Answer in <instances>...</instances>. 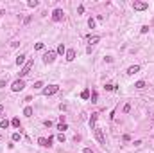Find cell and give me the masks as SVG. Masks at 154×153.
Listing matches in <instances>:
<instances>
[{
  "label": "cell",
  "mask_w": 154,
  "mask_h": 153,
  "mask_svg": "<svg viewBox=\"0 0 154 153\" xmlns=\"http://www.w3.org/2000/svg\"><path fill=\"white\" fill-rule=\"evenodd\" d=\"M9 124H11V122H9L7 119H4V121H0V128H4V130H7V128H9Z\"/></svg>",
  "instance_id": "15"
},
{
  "label": "cell",
  "mask_w": 154,
  "mask_h": 153,
  "mask_svg": "<svg viewBox=\"0 0 154 153\" xmlns=\"http://www.w3.org/2000/svg\"><path fill=\"white\" fill-rule=\"evenodd\" d=\"M106 90H109V92H115V90H116V85H113V83H108V85H106Z\"/></svg>",
  "instance_id": "16"
},
{
  "label": "cell",
  "mask_w": 154,
  "mask_h": 153,
  "mask_svg": "<svg viewBox=\"0 0 154 153\" xmlns=\"http://www.w3.org/2000/svg\"><path fill=\"white\" fill-rule=\"evenodd\" d=\"M56 56H57V52H56V50H48V52L43 56V61H45V63H54Z\"/></svg>",
  "instance_id": "5"
},
{
  "label": "cell",
  "mask_w": 154,
  "mask_h": 153,
  "mask_svg": "<svg viewBox=\"0 0 154 153\" xmlns=\"http://www.w3.org/2000/svg\"><path fill=\"white\" fill-rule=\"evenodd\" d=\"M11 124H13L14 128H20V119H18V117H14V119L11 121Z\"/></svg>",
  "instance_id": "19"
},
{
  "label": "cell",
  "mask_w": 154,
  "mask_h": 153,
  "mask_svg": "<svg viewBox=\"0 0 154 153\" xmlns=\"http://www.w3.org/2000/svg\"><path fill=\"white\" fill-rule=\"evenodd\" d=\"M34 88H43V81H36L34 83Z\"/></svg>",
  "instance_id": "27"
},
{
  "label": "cell",
  "mask_w": 154,
  "mask_h": 153,
  "mask_svg": "<svg viewBox=\"0 0 154 153\" xmlns=\"http://www.w3.org/2000/svg\"><path fill=\"white\" fill-rule=\"evenodd\" d=\"M0 139H2V135H0Z\"/></svg>",
  "instance_id": "35"
},
{
  "label": "cell",
  "mask_w": 154,
  "mask_h": 153,
  "mask_svg": "<svg viewBox=\"0 0 154 153\" xmlns=\"http://www.w3.org/2000/svg\"><path fill=\"white\" fill-rule=\"evenodd\" d=\"M138 72H140V67H138V65H133V67H129V69H127V74H129V76L138 74Z\"/></svg>",
  "instance_id": "10"
},
{
  "label": "cell",
  "mask_w": 154,
  "mask_h": 153,
  "mask_svg": "<svg viewBox=\"0 0 154 153\" xmlns=\"http://www.w3.org/2000/svg\"><path fill=\"white\" fill-rule=\"evenodd\" d=\"M57 130H59V132H61V133H63V132H65V130H68V126H66V124H65V122H59V126H57Z\"/></svg>",
  "instance_id": "20"
},
{
  "label": "cell",
  "mask_w": 154,
  "mask_h": 153,
  "mask_svg": "<svg viewBox=\"0 0 154 153\" xmlns=\"http://www.w3.org/2000/svg\"><path fill=\"white\" fill-rule=\"evenodd\" d=\"M43 47H45V45H43V43H41V41H39V43H36V45H34V49H36V50H41V49H43Z\"/></svg>",
  "instance_id": "26"
},
{
  "label": "cell",
  "mask_w": 154,
  "mask_h": 153,
  "mask_svg": "<svg viewBox=\"0 0 154 153\" xmlns=\"http://www.w3.org/2000/svg\"><path fill=\"white\" fill-rule=\"evenodd\" d=\"M81 97H82V99H88V97H90V90H82Z\"/></svg>",
  "instance_id": "21"
},
{
  "label": "cell",
  "mask_w": 154,
  "mask_h": 153,
  "mask_svg": "<svg viewBox=\"0 0 154 153\" xmlns=\"http://www.w3.org/2000/svg\"><path fill=\"white\" fill-rule=\"evenodd\" d=\"M147 7H149L147 2H140V0H134V2H133V9H134V11H145Z\"/></svg>",
  "instance_id": "2"
},
{
  "label": "cell",
  "mask_w": 154,
  "mask_h": 153,
  "mask_svg": "<svg viewBox=\"0 0 154 153\" xmlns=\"http://www.w3.org/2000/svg\"><path fill=\"white\" fill-rule=\"evenodd\" d=\"M23 88H25L23 79H16V81L11 85V90H13V92H20V90H23Z\"/></svg>",
  "instance_id": "3"
},
{
  "label": "cell",
  "mask_w": 154,
  "mask_h": 153,
  "mask_svg": "<svg viewBox=\"0 0 154 153\" xmlns=\"http://www.w3.org/2000/svg\"><path fill=\"white\" fill-rule=\"evenodd\" d=\"M57 90H59V86H57V85H48V86H45V88H43V94L48 97V96H54Z\"/></svg>",
  "instance_id": "4"
},
{
  "label": "cell",
  "mask_w": 154,
  "mask_h": 153,
  "mask_svg": "<svg viewBox=\"0 0 154 153\" xmlns=\"http://www.w3.org/2000/svg\"><path fill=\"white\" fill-rule=\"evenodd\" d=\"M122 139H124V142H129V141H131V135H127V133H125Z\"/></svg>",
  "instance_id": "30"
},
{
  "label": "cell",
  "mask_w": 154,
  "mask_h": 153,
  "mask_svg": "<svg viewBox=\"0 0 154 153\" xmlns=\"http://www.w3.org/2000/svg\"><path fill=\"white\" fill-rule=\"evenodd\" d=\"M97 97H99L97 92H93V94H91V103H97Z\"/></svg>",
  "instance_id": "28"
},
{
  "label": "cell",
  "mask_w": 154,
  "mask_h": 153,
  "mask_svg": "<svg viewBox=\"0 0 154 153\" xmlns=\"http://www.w3.org/2000/svg\"><path fill=\"white\" fill-rule=\"evenodd\" d=\"M52 137H48V139H45V137H39L38 139V144L39 146H43V148H48V146H52Z\"/></svg>",
  "instance_id": "6"
},
{
  "label": "cell",
  "mask_w": 154,
  "mask_h": 153,
  "mask_svg": "<svg viewBox=\"0 0 154 153\" xmlns=\"http://www.w3.org/2000/svg\"><path fill=\"white\" fill-rule=\"evenodd\" d=\"M95 130V137L100 144H106V139H104V133H102V128H93Z\"/></svg>",
  "instance_id": "8"
},
{
  "label": "cell",
  "mask_w": 154,
  "mask_h": 153,
  "mask_svg": "<svg viewBox=\"0 0 154 153\" xmlns=\"http://www.w3.org/2000/svg\"><path fill=\"white\" fill-rule=\"evenodd\" d=\"M16 65L20 67V65H25V54H18L16 56Z\"/></svg>",
  "instance_id": "11"
},
{
  "label": "cell",
  "mask_w": 154,
  "mask_h": 153,
  "mask_svg": "<svg viewBox=\"0 0 154 153\" xmlns=\"http://www.w3.org/2000/svg\"><path fill=\"white\" fill-rule=\"evenodd\" d=\"M27 5H29V7H36V5H38V0H31Z\"/></svg>",
  "instance_id": "24"
},
{
  "label": "cell",
  "mask_w": 154,
  "mask_h": 153,
  "mask_svg": "<svg viewBox=\"0 0 154 153\" xmlns=\"http://www.w3.org/2000/svg\"><path fill=\"white\" fill-rule=\"evenodd\" d=\"M142 33H143V34L149 33V25H143V27H142Z\"/></svg>",
  "instance_id": "31"
},
{
  "label": "cell",
  "mask_w": 154,
  "mask_h": 153,
  "mask_svg": "<svg viewBox=\"0 0 154 153\" xmlns=\"http://www.w3.org/2000/svg\"><path fill=\"white\" fill-rule=\"evenodd\" d=\"M23 115L31 117V115H32V108H31V106H25V110H23Z\"/></svg>",
  "instance_id": "17"
},
{
  "label": "cell",
  "mask_w": 154,
  "mask_h": 153,
  "mask_svg": "<svg viewBox=\"0 0 154 153\" xmlns=\"http://www.w3.org/2000/svg\"><path fill=\"white\" fill-rule=\"evenodd\" d=\"M56 52H57V54H66V49H65V45H63V43H59Z\"/></svg>",
  "instance_id": "14"
},
{
  "label": "cell",
  "mask_w": 154,
  "mask_h": 153,
  "mask_svg": "<svg viewBox=\"0 0 154 153\" xmlns=\"http://www.w3.org/2000/svg\"><path fill=\"white\" fill-rule=\"evenodd\" d=\"M32 67H34V61H32V60H29V61H27V63L23 65V69L20 70V79H22V77H25V76H27V74L31 72V69H32Z\"/></svg>",
  "instance_id": "1"
},
{
  "label": "cell",
  "mask_w": 154,
  "mask_h": 153,
  "mask_svg": "<svg viewBox=\"0 0 154 153\" xmlns=\"http://www.w3.org/2000/svg\"><path fill=\"white\" fill-rule=\"evenodd\" d=\"M97 119H99V114H91V117H90V126H91V128H95Z\"/></svg>",
  "instance_id": "12"
},
{
  "label": "cell",
  "mask_w": 154,
  "mask_h": 153,
  "mask_svg": "<svg viewBox=\"0 0 154 153\" xmlns=\"http://www.w3.org/2000/svg\"><path fill=\"white\" fill-rule=\"evenodd\" d=\"M75 60V50L74 49H68L66 50V61H74Z\"/></svg>",
  "instance_id": "9"
},
{
  "label": "cell",
  "mask_w": 154,
  "mask_h": 153,
  "mask_svg": "<svg viewBox=\"0 0 154 153\" xmlns=\"http://www.w3.org/2000/svg\"><path fill=\"white\" fill-rule=\"evenodd\" d=\"M134 86H136V88H145L147 85H145V81H136V83H134Z\"/></svg>",
  "instance_id": "18"
},
{
  "label": "cell",
  "mask_w": 154,
  "mask_h": 153,
  "mask_svg": "<svg viewBox=\"0 0 154 153\" xmlns=\"http://www.w3.org/2000/svg\"><path fill=\"white\" fill-rule=\"evenodd\" d=\"M88 41H90L91 45H95V43H99V41H100V36H97V34H95V36H90Z\"/></svg>",
  "instance_id": "13"
},
{
  "label": "cell",
  "mask_w": 154,
  "mask_h": 153,
  "mask_svg": "<svg viewBox=\"0 0 154 153\" xmlns=\"http://www.w3.org/2000/svg\"><path fill=\"white\" fill-rule=\"evenodd\" d=\"M88 27H90V29H93V27H95V20H93V18H90V20H88Z\"/></svg>",
  "instance_id": "23"
},
{
  "label": "cell",
  "mask_w": 154,
  "mask_h": 153,
  "mask_svg": "<svg viewBox=\"0 0 154 153\" xmlns=\"http://www.w3.org/2000/svg\"><path fill=\"white\" fill-rule=\"evenodd\" d=\"M20 139H22L20 132H14V133H13V141H20Z\"/></svg>",
  "instance_id": "22"
},
{
  "label": "cell",
  "mask_w": 154,
  "mask_h": 153,
  "mask_svg": "<svg viewBox=\"0 0 154 153\" xmlns=\"http://www.w3.org/2000/svg\"><path fill=\"white\" fill-rule=\"evenodd\" d=\"M2 112H4V106H2V105H0V114H2Z\"/></svg>",
  "instance_id": "34"
},
{
  "label": "cell",
  "mask_w": 154,
  "mask_h": 153,
  "mask_svg": "<svg viewBox=\"0 0 154 153\" xmlns=\"http://www.w3.org/2000/svg\"><path fill=\"white\" fill-rule=\"evenodd\" d=\"M129 110H131V105H129V103H127V105H125V106H124V114H129Z\"/></svg>",
  "instance_id": "29"
},
{
  "label": "cell",
  "mask_w": 154,
  "mask_h": 153,
  "mask_svg": "<svg viewBox=\"0 0 154 153\" xmlns=\"http://www.w3.org/2000/svg\"><path fill=\"white\" fill-rule=\"evenodd\" d=\"M82 153H93V150H91V148H84V151Z\"/></svg>",
  "instance_id": "32"
},
{
  "label": "cell",
  "mask_w": 154,
  "mask_h": 153,
  "mask_svg": "<svg viewBox=\"0 0 154 153\" xmlns=\"http://www.w3.org/2000/svg\"><path fill=\"white\" fill-rule=\"evenodd\" d=\"M4 86H5V81H4V79H0V88H4Z\"/></svg>",
  "instance_id": "33"
},
{
  "label": "cell",
  "mask_w": 154,
  "mask_h": 153,
  "mask_svg": "<svg viewBox=\"0 0 154 153\" xmlns=\"http://www.w3.org/2000/svg\"><path fill=\"white\" fill-rule=\"evenodd\" d=\"M57 141H59V142H65V141H66V139H65V133H59V135H57Z\"/></svg>",
  "instance_id": "25"
},
{
  "label": "cell",
  "mask_w": 154,
  "mask_h": 153,
  "mask_svg": "<svg viewBox=\"0 0 154 153\" xmlns=\"http://www.w3.org/2000/svg\"><path fill=\"white\" fill-rule=\"evenodd\" d=\"M63 9H54V13H52V20L54 22H61L63 20Z\"/></svg>",
  "instance_id": "7"
}]
</instances>
